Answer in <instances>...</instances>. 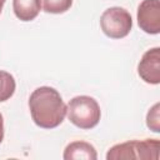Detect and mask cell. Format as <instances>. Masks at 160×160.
I'll use <instances>...</instances> for the list:
<instances>
[{
	"instance_id": "6da1fadb",
	"label": "cell",
	"mask_w": 160,
	"mask_h": 160,
	"mask_svg": "<svg viewBox=\"0 0 160 160\" xmlns=\"http://www.w3.org/2000/svg\"><path fill=\"white\" fill-rule=\"evenodd\" d=\"M29 109L32 121L39 128L54 129L64 121L68 108L58 90L50 86H40L31 92Z\"/></svg>"
},
{
	"instance_id": "7a4b0ae2",
	"label": "cell",
	"mask_w": 160,
	"mask_h": 160,
	"mask_svg": "<svg viewBox=\"0 0 160 160\" xmlns=\"http://www.w3.org/2000/svg\"><path fill=\"white\" fill-rule=\"evenodd\" d=\"M160 151V141L158 139L130 140L111 146L106 154L108 160H158Z\"/></svg>"
},
{
	"instance_id": "3957f363",
	"label": "cell",
	"mask_w": 160,
	"mask_h": 160,
	"mask_svg": "<svg viewBox=\"0 0 160 160\" xmlns=\"http://www.w3.org/2000/svg\"><path fill=\"white\" fill-rule=\"evenodd\" d=\"M66 115L75 126L89 130L95 128L101 118V110L98 101L88 95L72 98L66 106Z\"/></svg>"
},
{
	"instance_id": "277c9868",
	"label": "cell",
	"mask_w": 160,
	"mask_h": 160,
	"mask_svg": "<svg viewBox=\"0 0 160 160\" xmlns=\"http://www.w3.org/2000/svg\"><path fill=\"white\" fill-rule=\"evenodd\" d=\"M102 32L110 39H122L131 31L132 19L130 12L120 6L106 9L100 16Z\"/></svg>"
},
{
	"instance_id": "5b68a950",
	"label": "cell",
	"mask_w": 160,
	"mask_h": 160,
	"mask_svg": "<svg viewBox=\"0 0 160 160\" xmlns=\"http://www.w3.org/2000/svg\"><path fill=\"white\" fill-rule=\"evenodd\" d=\"M138 24L146 34L156 35L160 32V1L142 0L138 6Z\"/></svg>"
},
{
	"instance_id": "8992f818",
	"label": "cell",
	"mask_w": 160,
	"mask_h": 160,
	"mask_svg": "<svg viewBox=\"0 0 160 160\" xmlns=\"http://www.w3.org/2000/svg\"><path fill=\"white\" fill-rule=\"evenodd\" d=\"M139 76L148 84L158 85L160 82V48H152L144 52L139 65Z\"/></svg>"
},
{
	"instance_id": "52a82bcc",
	"label": "cell",
	"mask_w": 160,
	"mask_h": 160,
	"mask_svg": "<svg viewBox=\"0 0 160 160\" xmlns=\"http://www.w3.org/2000/svg\"><path fill=\"white\" fill-rule=\"evenodd\" d=\"M62 158L65 160H96L98 159V154L95 148L86 141H72L70 142L65 150H64V155Z\"/></svg>"
},
{
	"instance_id": "ba28073f",
	"label": "cell",
	"mask_w": 160,
	"mask_h": 160,
	"mask_svg": "<svg viewBox=\"0 0 160 160\" xmlns=\"http://www.w3.org/2000/svg\"><path fill=\"white\" fill-rule=\"evenodd\" d=\"M41 9L40 0H12V10L15 16L21 21L34 20Z\"/></svg>"
},
{
	"instance_id": "9c48e42d",
	"label": "cell",
	"mask_w": 160,
	"mask_h": 160,
	"mask_svg": "<svg viewBox=\"0 0 160 160\" xmlns=\"http://www.w3.org/2000/svg\"><path fill=\"white\" fill-rule=\"evenodd\" d=\"M16 82L14 76L4 70H0V102L9 100L15 92Z\"/></svg>"
},
{
	"instance_id": "30bf717a",
	"label": "cell",
	"mask_w": 160,
	"mask_h": 160,
	"mask_svg": "<svg viewBox=\"0 0 160 160\" xmlns=\"http://www.w3.org/2000/svg\"><path fill=\"white\" fill-rule=\"evenodd\" d=\"M40 2L42 10L49 14H62L72 5V0H40Z\"/></svg>"
},
{
	"instance_id": "8fae6325",
	"label": "cell",
	"mask_w": 160,
	"mask_h": 160,
	"mask_svg": "<svg viewBox=\"0 0 160 160\" xmlns=\"http://www.w3.org/2000/svg\"><path fill=\"white\" fill-rule=\"evenodd\" d=\"M160 104L156 102L152 108H150V110L148 111L146 115V125L148 128L154 131V132H160Z\"/></svg>"
},
{
	"instance_id": "7c38bea8",
	"label": "cell",
	"mask_w": 160,
	"mask_h": 160,
	"mask_svg": "<svg viewBox=\"0 0 160 160\" xmlns=\"http://www.w3.org/2000/svg\"><path fill=\"white\" fill-rule=\"evenodd\" d=\"M4 139V119H2V115L0 112V144Z\"/></svg>"
},
{
	"instance_id": "4fadbf2b",
	"label": "cell",
	"mask_w": 160,
	"mask_h": 160,
	"mask_svg": "<svg viewBox=\"0 0 160 160\" xmlns=\"http://www.w3.org/2000/svg\"><path fill=\"white\" fill-rule=\"evenodd\" d=\"M5 1H6V0H0V14H1V11H2V6H4Z\"/></svg>"
}]
</instances>
